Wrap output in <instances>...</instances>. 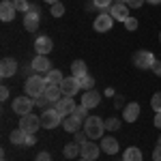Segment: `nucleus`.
<instances>
[{"mask_svg": "<svg viewBox=\"0 0 161 161\" xmlns=\"http://www.w3.org/2000/svg\"><path fill=\"white\" fill-rule=\"evenodd\" d=\"M35 99L32 97H28V95H24V97H15L13 99V112L17 114V116H26V114H32V110H35Z\"/></svg>", "mask_w": 161, "mask_h": 161, "instance_id": "4", "label": "nucleus"}, {"mask_svg": "<svg viewBox=\"0 0 161 161\" xmlns=\"http://www.w3.org/2000/svg\"><path fill=\"white\" fill-rule=\"evenodd\" d=\"M153 161H161V144H157V148L153 150Z\"/></svg>", "mask_w": 161, "mask_h": 161, "instance_id": "41", "label": "nucleus"}, {"mask_svg": "<svg viewBox=\"0 0 161 161\" xmlns=\"http://www.w3.org/2000/svg\"><path fill=\"white\" fill-rule=\"evenodd\" d=\"M71 116H75L80 123H86V118H88V108H84V105L80 103V105L73 110V114H71Z\"/></svg>", "mask_w": 161, "mask_h": 161, "instance_id": "27", "label": "nucleus"}, {"mask_svg": "<svg viewBox=\"0 0 161 161\" xmlns=\"http://www.w3.org/2000/svg\"><path fill=\"white\" fill-rule=\"evenodd\" d=\"M62 118H64V116H62L56 108H47V110L41 112V127H45V129H56V127L62 125Z\"/></svg>", "mask_w": 161, "mask_h": 161, "instance_id": "3", "label": "nucleus"}, {"mask_svg": "<svg viewBox=\"0 0 161 161\" xmlns=\"http://www.w3.org/2000/svg\"><path fill=\"white\" fill-rule=\"evenodd\" d=\"M69 161H71V159H69Z\"/></svg>", "mask_w": 161, "mask_h": 161, "instance_id": "51", "label": "nucleus"}, {"mask_svg": "<svg viewBox=\"0 0 161 161\" xmlns=\"http://www.w3.org/2000/svg\"><path fill=\"white\" fill-rule=\"evenodd\" d=\"M30 64H32V69H35L37 73H45V75H47L52 71L50 58H47V56H41V54H37V56L32 58V62H30Z\"/></svg>", "mask_w": 161, "mask_h": 161, "instance_id": "13", "label": "nucleus"}, {"mask_svg": "<svg viewBox=\"0 0 161 161\" xmlns=\"http://www.w3.org/2000/svg\"><path fill=\"white\" fill-rule=\"evenodd\" d=\"M95 30L97 32H108V30H112V26H114V17L110 15V11H103L97 15V19H95Z\"/></svg>", "mask_w": 161, "mask_h": 161, "instance_id": "9", "label": "nucleus"}, {"mask_svg": "<svg viewBox=\"0 0 161 161\" xmlns=\"http://www.w3.org/2000/svg\"><path fill=\"white\" fill-rule=\"evenodd\" d=\"M108 129H105V120H101L99 116H88L84 123V133L88 136V140H99L103 137Z\"/></svg>", "mask_w": 161, "mask_h": 161, "instance_id": "2", "label": "nucleus"}, {"mask_svg": "<svg viewBox=\"0 0 161 161\" xmlns=\"http://www.w3.org/2000/svg\"><path fill=\"white\" fill-rule=\"evenodd\" d=\"M17 73V60L15 58H2L0 60V77H13Z\"/></svg>", "mask_w": 161, "mask_h": 161, "instance_id": "10", "label": "nucleus"}, {"mask_svg": "<svg viewBox=\"0 0 161 161\" xmlns=\"http://www.w3.org/2000/svg\"><path fill=\"white\" fill-rule=\"evenodd\" d=\"M146 2H150V4H161V0H146Z\"/></svg>", "mask_w": 161, "mask_h": 161, "instance_id": "45", "label": "nucleus"}, {"mask_svg": "<svg viewBox=\"0 0 161 161\" xmlns=\"http://www.w3.org/2000/svg\"><path fill=\"white\" fill-rule=\"evenodd\" d=\"M114 108H116V110H125V97L116 95V99H114Z\"/></svg>", "mask_w": 161, "mask_h": 161, "instance_id": "37", "label": "nucleus"}, {"mask_svg": "<svg viewBox=\"0 0 161 161\" xmlns=\"http://www.w3.org/2000/svg\"><path fill=\"white\" fill-rule=\"evenodd\" d=\"M99 150L101 146H97L95 142H86L82 146V150H80V157H84L86 161H95V159H99Z\"/></svg>", "mask_w": 161, "mask_h": 161, "instance_id": "15", "label": "nucleus"}, {"mask_svg": "<svg viewBox=\"0 0 161 161\" xmlns=\"http://www.w3.org/2000/svg\"><path fill=\"white\" fill-rule=\"evenodd\" d=\"M159 41H161V32H159Z\"/></svg>", "mask_w": 161, "mask_h": 161, "instance_id": "49", "label": "nucleus"}, {"mask_svg": "<svg viewBox=\"0 0 161 161\" xmlns=\"http://www.w3.org/2000/svg\"><path fill=\"white\" fill-rule=\"evenodd\" d=\"M54 108L60 112L62 116H71V114H73V110L77 108V103H75L73 97H62L58 103H54Z\"/></svg>", "mask_w": 161, "mask_h": 161, "instance_id": "11", "label": "nucleus"}, {"mask_svg": "<svg viewBox=\"0 0 161 161\" xmlns=\"http://www.w3.org/2000/svg\"><path fill=\"white\" fill-rule=\"evenodd\" d=\"M71 75L77 77V80H82L84 75H88L86 62H84V60H73V62H71Z\"/></svg>", "mask_w": 161, "mask_h": 161, "instance_id": "21", "label": "nucleus"}, {"mask_svg": "<svg viewBox=\"0 0 161 161\" xmlns=\"http://www.w3.org/2000/svg\"><path fill=\"white\" fill-rule=\"evenodd\" d=\"M80 84H82L84 90H92V88H95V77H92V75H84V77L80 80Z\"/></svg>", "mask_w": 161, "mask_h": 161, "instance_id": "29", "label": "nucleus"}, {"mask_svg": "<svg viewBox=\"0 0 161 161\" xmlns=\"http://www.w3.org/2000/svg\"><path fill=\"white\" fill-rule=\"evenodd\" d=\"M9 140H11L15 146H26V140H28V133L26 131H22L19 127L17 129H13L11 131V136H9Z\"/></svg>", "mask_w": 161, "mask_h": 161, "instance_id": "22", "label": "nucleus"}, {"mask_svg": "<svg viewBox=\"0 0 161 161\" xmlns=\"http://www.w3.org/2000/svg\"><path fill=\"white\" fill-rule=\"evenodd\" d=\"M116 4H127V0H114Z\"/></svg>", "mask_w": 161, "mask_h": 161, "instance_id": "46", "label": "nucleus"}, {"mask_svg": "<svg viewBox=\"0 0 161 161\" xmlns=\"http://www.w3.org/2000/svg\"><path fill=\"white\" fill-rule=\"evenodd\" d=\"M0 99H2V101H7V99H9V88H7V86H2V88H0Z\"/></svg>", "mask_w": 161, "mask_h": 161, "instance_id": "42", "label": "nucleus"}, {"mask_svg": "<svg viewBox=\"0 0 161 161\" xmlns=\"http://www.w3.org/2000/svg\"><path fill=\"white\" fill-rule=\"evenodd\" d=\"M2 161H7V159H4V157H2Z\"/></svg>", "mask_w": 161, "mask_h": 161, "instance_id": "50", "label": "nucleus"}, {"mask_svg": "<svg viewBox=\"0 0 161 161\" xmlns=\"http://www.w3.org/2000/svg\"><path fill=\"white\" fill-rule=\"evenodd\" d=\"M157 144H161V136H159V142H157Z\"/></svg>", "mask_w": 161, "mask_h": 161, "instance_id": "48", "label": "nucleus"}, {"mask_svg": "<svg viewBox=\"0 0 161 161\" xmlns=\"http://www.w3.org/2000/svg\"><path fill=\"white\" fill-rule=\"evenodd\" d=\"M153 73L161 77V60H155V62H153Z\"/></svg>", "mask_w": 161, "mask_h": 161, "instance_id": "40", "label": "nucleus"}, {"mask_svg": "<svg viewBox=\"0 0 161 161\" xmlns=\"http://www.w3.org/2000/svg\"><path fill=\"white\" fill-rule=\"evenodd\" d=\"M62 80H64V77H62V73L58 71V69H52L50 73L45 75V82H47V86H60Z\"/></svg>", "mask_w": 161, "mask_h": 161, "instance_id": "26", "label": "nucleus"}, {"mask_svg": "<svg viewBox=\"0 0 161 161\" xmlns=\"http://www.w3.org/2000/svg\"><path fill=\"white\" fill-rule=\"evenodd\" d=\"M101 150L108 155H116L118 153V140L112 136H103L101 137Z\"/></svg>", "mask_w": 161, "mask_h": 161, "instance_id": "19", "label": "nucleus"}, {"mask_svg": "<svg viewBox=\"0 0 161 161\" xmlns=\"http://www.w3.org/2000/svg\"><path fill=\"white\" fill-rule=\"evenodd\" d=\"M39 127H41V116H35V114L19 116V129L22 131H26V133H37Z\"/></svg>", "mask_w": 161, "mask_h": 161, "instance_id": "6", "label": "nucleus"}, {"mask_svg": "<svg viewBox=\"0 0 161 161\" xmlns=\"http://www.w3.org/2000/svg\"><path fill=\"white\" fill-rule=\"evenodd\" d=\"M47 4H56V2H60V0H45Z\"/></svg>", "mask_w": 161, "mask_h": 161, "instance_id": "47", "label": "nucleus"}, {"mask_svg": "<svg viewBox=\"0 0 161 161\" xmlns=\"http://www.w3.org/2000/svg\"><path fill=\"white\" fill-rule=\"evenodd\" d=\"M123 161H144L142 150L137 148V146H129V148L123 153Z\"/></svg>", "mask_w": 161, "mask_h": 161, "instance_id": "23", "label": "nucleus"}, {"mask_svg": "<svg viewBox=\"0 0 161 161\" xmlns=\"http://www.w3.org/2000/svg\"><path fill=\"white\" fill-rule=\"evenodd\" d=\"M45 99L50 101V103H58V101L62 99L60 86H47V88H45Z\"/></svg>", "mask_w": 161, "mask_h": 161, "instance_id": "24", "label": "nucleus"}, {"mask_svg": "<svg viewBox=\"0 0 161 161\" xmlns=\"http://www.w3.org/2000/svg\"><path fill=\"white\" fill-rule=\"evenodd\" d=\"M60 90H62V97H75V95L82 90V84H80L77 77L69 75V77H64L60 82Z\"/></svg>", "mask_w": 161, "mask_h": 161, "instance_id": "5", "label": "nucleus"}, {"mask_svg": "<svg viewBox=\"0 0 161 161\" xmlns=\"http://www.w3.org/2000/svg\"><path fill=\"white\" fill-rule=\"evenodd\" d=\"M123 24H125V28H127V30H131V32H133V30L137 28V19H136V17H127Z\"/></svg>", "mask_w": 161, "mask_h": 161, "instance_id": "34", "label": "nucleus"}, {"mask_svg": "<svg viewBox=\"0 0 161 161\" xmlns=\"http://www.w3.org/2000/svg\"><path fill=\"white\" fill-rule=\"evenodd\" d=\"M110 15L116 22H125L127 17H131V15H129V7H127V4H116V2L110 7Z\"/></svg>", "mask_w": 161, "mask_h": 161, "instance_id": "18", "label": "nucleus"}, {"mask_svg": "<svg viewBox=\"0 0 161 161\" xmlns=\"http://www.w3.org/2000/svg\"><path fill=\"white\" fill-rule=\"evenodd\" d=\"M101 103V95L92 88V90H84L82 92V105L88 108V110H92V108H97Z\"/></svg>", "mask_w": 161, "mask_h": 161, "instance_id": "12", "label": "nucleus"}, {"mask_svg": "<svg viewBox=\"0 0 161 161\" xmlns=\"http://www.w3.org/2000/svg\"><path fill=\"white\" fill-rule=\"evenodd\" d=\"M24 28L28 32L39 30V7L37 4H30V11L24 15Z\"/></svg>", "mask_w": 161, "mask_h": 161, "instance_id": "8", "label": "nucleus"}, {"mask_svg": "<svg viewBox=\"0 0 161 161\" xmlns=\"http://www.w3.org/2000/svg\"><path fill=\"white\" fill-rule=\"evenodd\" d=\"M157 60L153 56V52H146V50H140L133 54V64L137 69H153V62Z\"/></svg>", "mask_w": 161, "mask_h": 161, "instance_id": "7", "label": "nucleus"}, {"mask_svg": "<svg viewBox=\"0 0 161 161\" xmlns=\"http://www.w3.org/2000/svg\"><path fill=\"white\" fill-rule=\"evenodd\" d=\"M35 50H37V54H41V56H47V54L54 50V41H52L50 37H37Z\"/></svg>", "mask_w": 161, "mask_h": 161, "instance_id": "16", "label": "nucleus"}, {"mask_svg": "<svg viewBox=\"0 0 161 161\" xmlns=\"http://www.w3.org/2000/svg\"><path fill=\"white\" fill-rule=\"evenodd\" d=\"M45 88H47L45 77H41V75H30V77H26L24 90H26L28 97L37 99V97H41V95H45Z\"/></svg>", "mask_w": 161, "mask_h": 161, "instance_id": "1", "label": "nucleus"}, {"mask_svg": "<svg viewBox=\"0 0 161 161\" xmlns=\"http://www.w3.org/2000/svg\"><path fill=\"white\" fill-rule=\"evenodd\" d=\"M50 13L54 15V17H62V15H64V4H62V2H56V4H52Z\"/></svg>", "mask_w": 161, "mask_h": 161, "instance_id": "30", "label": "nucleus"}, {"mask_svg": "<svg viewBox=\"0 0 161 161\" xmlns=\"http://www.w3.org/2000/svg\"><path fill=\"white\" fill-rule=\"evenodd\" d=\"M146 0H127V7L129 9H137V7H142Z\"/></svg>", "mask_w": 161, "mask_h": 161, "instance_id": "39", "label": "nucleus"}, {"mask_svg": "<svg viewBox=\"0 0 161 161\" xmlns=\"http://www.w3.org/2000/svg\"><path fill=\"white\" fill-rule=\"evenodd\" d=\"M62 129H64L67 133H77V131L82 129V123H80L75 116H64V118H62Z\"/></svg>", "mask_w": 161, "mask_h": 161, "instance_id": "20", "label": "nucleus"}, {"mask_svg": "<svg viewBox=\"0 0 161 161\" xmlns=\"http://www.w3.org/2000/svg\"><path fill=\"white\" fill-rule=\"evenodd\" d=\"M35 142H37V137L32 136V133H28V140H26V146H32Z\"/></svg>", "mask_w": 161, "mask_h": 161, "instance_id": "44", "label": "nucleus"}, {"mask_svg": "<svg viewBox=\"0 0 161 161\" xmlns=\"http://www.w3.org/2000/svg\"><path fill=\"white\" fill-rule=\"evenodd\" d=\"M150 108L155 112H161V92H155L153 99H150Z\"/></svg>", "mask_w": 161, "mask_h": 161, "instance_id": "32", "label": "nucleus"}, {"mask_svg": "<svg viewBox=\"0 0 161 161\" xmlns=\"http://www.w3.org/2000/svg\"><path fill=\"white\" fill-rule=\"evenodd\" d=\"M153 123H155L157 129H161V112H155V120H153Z\"/></svg>", "mask_w": 161, "mask_h": 161, "instance_id": "43", "label": "nucleus"}, {"mask_svg": "<svg viewBox=\"0 0 161 161\" xmlns=\"http://www.w3.org/2000/svg\"><path fill=\"white\" fill-rule=\"evenodd\" d=\"M13 4H15V9H17L19 13H28V11H30L28 0H13Z\"/></svg>", "mask_w": 161, "mask_h": 161, "instance_id": "31", "label": "nucleus"}, {"mask_svg": "<svg viewBox=\"0 0 161 161\" xmlns=\"http://www.w3.org/2000/svg\"><path fill=\"white\" fill-rule=\"evenodd\" d=\"M35 161H52V155L47 153V150H41V153L37 155V159H35Z\"/></svg>", "mask_w": 161, "mask_h": 161, "instance_id": "38", "label": "nucleus"}, {"mask_svg": "<svg viewBox=\"0 0 161 161\" xmlns=\"http://www.w3.org/2000/svg\"><path fill=\"white\" fill-rule=\"evenodd\" d=\"M137 116H140V103H136V101L127 103L125 110H123V118L127 120V123H136Z\"/></svg>", "mask_w": 161, "mask_h": 161, "instance_id": "17", "label": "nucleus"}, {"mask_svg": "<svg viewBox=\"0 0 161 161\" xmlns=\"http://www.w3.org/2000/svg\"><path fill=\"white\" fill-rule=\"evenodd\" d=\"M92 2H95V7H97V9H108V7L114 4V0H92Z\"/></svg>", "mask_w": 161, "mask_h": 161, "instance_id": "35", "label": "nucleus"}, {"mask_svg": "<svg viewBox=\"0 0 161 161\" xmlns=\"http://www.w3.org/2000/svg\"><path fill=\"white\" fill-rule=\"evenodd\" d=\"M15 4H13V0H2L0 2V19L2 22H13V17H15Z\"/></svg>", "mask_w": 161, "mask_h": 161, "instance_id": "14", "label": "nucleus"}, {"mask_svg": "<svg viewBox=\"0 0 161 161\" xmlns=\"http://www.w3.org/2000/svg\"><path fill=\"white\" fill-rule=\"evenodd\" d=\"M73 137H75L73 142H75V144H80V146H84V144L88 142V136H86V133H82V131H77V133H73Z\"/></svg>", "mask_w": 161, "mask_h": 161, "instance_id": "33", "label": "nucleus"}, {"mask_svg": "<svg viewBox=\"0 0 161 161\" xmlns=\"http://www.w3.org/2000/svg\"><path fill=\"white\" fill-rule=\"evenodd\" d=\"M35 103H37V108H41V110H47V103H50V101L45 99V95H41V97L35 99Z\"/></svg>", "mask_w": 161, "mask_h": 161, "instance_id": "36", "label": "nucleus"}, {"mask_svg": "<svg viewBox=\"0 0 161 161\" xmlns=\"http://www.w3.org/2000/svg\"><path fill=\"white\" fill-rule=\"evenodd\" d=\"M80 150H82V146H80V144H75V142H71V144H64L62 155H64L67 159H75V157L80 155Z\"/></svg>", "mask_w": 161, "mask_h": 161, "instance_id": "25", "label": "nucleus"}, {"mask_svg": "<svg viewBox=\"0 0 161 161\" xmlns=\"http://www.w3.org/2000/svg\"><path fill=\"white\" fill-rule=\"evenodd\" d=\"M105 129H108V131H118V129H120V118H116V116L108 118V120H105Z\"/></svg>", "mask_w": 161, "mask_h": 161, "instance_id": "28", "label": "nucleus"}]
</instances>
